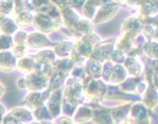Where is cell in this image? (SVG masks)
<instances>
[{
    "label": "cell",
    "mask_w": 158,
    "mask_h": 124,
    "mask_svg": "<svg viewBox=\"0 0 158 124\" xmlns=\"http://www.w3.org/2000/svg\"><path fill=\"white\" fill-rule=\"evenodd\" d=\"M106 85L102 80H96L89 76H86L82 81L85 98L84 103L89 104L102 100L107 93Z\"/></svg>",
    "instance_id": "obj_1"
},
{
    "label": "cell",
    "mask_w": 158,
    "mask_h": 124,
    "mask_svg": "<svg viewBox=\"0 0 158 124\" xmlns=\"http://www.w3.org/2000/svg\"><path fill=\"white\" fill-rule=\"evenodd\" d=\"M27 82V91L35 92H44L48 90L49 86V77L42 76L35 72H31L26 75Z\"/></svg>",
    "instance_id": "obj_2"
},
{
    "label": "cell",
    "mask_w": 158,
    "mask_h": 124,
    "mask_svg": "<svg viewBox=\"0 0 158 124\" xmlns=\"http://www.w3.org/2000/svg\"><path fill=\"white\" fill-rule=\"evenodd\" d=\"M45 105L47 106L53 119L60 116V113L62 109V91L57 90L51 92Z\"/></svg>",
    "instance_id": "obj_3"
},
{
    "label": "cell",
    "mask_w": 158,
    "mask_h": 124,
    "mask_svg": "<svg viewBox=\"0 0 158 124\" xmlns=\"http://www.w3.org/2000/svg\"><path fill=\"white\" fill-rule=\"evenodd\" d=\"M50 93L48 91L44 92H35V91H29L26 96L24 97V102L26 103L27 107L31 110H34L37 108L45 105Z\"/></svg>",
    "instance_id": "obj_4"
},
{
    "label": "cell",
    "mask_w": 158,
    "mask_h": 124,
    "mask_svg": "<svg viewBox=\"0 0 158 124\" xmlns=\"http://www.w3.org/2000/svg\"><path fill=\"white\" fill-rule=\"evenodd\" d=\"M94 109L88 104H80L74 111L72 114V119L76 124H82L93 119Z\"/></svg>",
    "instance_id": "obj_5"
},
{
    "label": "cell",
    "mask_w": 158,
    "mask_h": 124,
    "mask_svg": "<svg viewBox=\"0 0 158 124\" xmlns=\"http://www.w3.org/2000/svg\"><path fill=\"white\" fill-rule=\"evenodd\" d=\"M128 76H129L128 73L124 66H121L120 64L114 65L107 85L112 86H119L123 81H125L127 79Z\"/></svg>",
    "instance_id": "obj_6"
},
{
    "label": "cell",
    "mask_w": 158,
    "mask_h": 124,
    "mask_svg": "<svg viewBox=\"0 0 158 124\" xmlns=\"http://www.w3.org/2000/svg\"><path fill=\"white\" fill-rule=\"evenodd\" d=\"M17 61L13 53L8 51L0 52V71L11 72L16 68Z\"/></svg>",
    "instance_id": "obj_7"
},
{
    "label": "cell",
    "mask_w": 158,
    "mask_h": 124,
    "mask_svg": "<svg viewBox=\"0 0 158 124\" xmlns=\"http://www.w3.org/2000/svg\"><path fill=\"white\" fill-rule=\"evenodd\" d=\"M12 114L18 118L23 124H29L35 121L32 110L27 106H18L15 107L9 111Z\"/></svg>",
    "instance_id": "obj_8"
},
{
    "label": "cell",
    "mask_w": 158,
    "mask_h": 124,
    "mask_svg": "<svg viewBox=\"0 0 158 124\" xmlns=\"http://www.w3.org/2000/svg\"><path fill=\"white\" fill-rule=\"evenodd\" d=\"M130 103L128 104H121V105L116 106L110 111L111 117L113 118L114 121L116 123H119L123 120L126 119L130 113V107H131Z\"/></svg>",
    "instance_id": "obj_9"
},
{
    "label": "cell",
    "mask_w": 158,
    "mask_h": 124,
    "mask_svg": "<svg viewBox=\"0 0 158 124\" xmlns=\"http://www.w3.org/2000/svg\"><path fill=\"white\" fill-rule=\"evenodd\" d=\"M142 103L148 109H153L158 103L157 90L153 87H148L146 91L142 94Z\"/></svg>",
    "instance_id": "obj_10"
},
{
    "label": "cell",
    "mask_w": 158,
    "mask_h": 124,
    "mask_svg": "<svg viewBox=\"0 0 158 124\" xmlns=\"http://www.w3.org/2000/svg\"><path fill=\"white\" fill-rule=\"evenodd\" d=\"M35 64L36 62L34 61V59H32V58L22 57L17 62L16 68L21 73L28 75L31 72H34Z\"/></svg>",
    "instance_id": "obj_11"
},
{
    "label": "cell",
    "mask_w": 158,
    "mask_h": 124,
    "mask_svg": "<svg viewBox=\"0 0 158 124\" xmlns=\"http://www.w3.org/2000/svg\"><path fill=\"white\" fill-rule=\"evenodd\" d=\"M92 121L95 124H115L113 118L108 111L102 109H94Z\"/></svg>",
    "instance_id": "obj_12"
},
{
    "label": "cell",
    "mask_w": 158,
    "mask_h": 124,
    "mask_svg": "<svg viewBox=\"0 0 158 124\" xmlns=\"http://www.w3.org/2000/svg\"><path fill=\"white\" fill-rule=\"evenodd\" d=\"M66 76L53 71L51 76H49V86L48 91L49 92H53L57 90H60V87L63 86L66 81Z\"/></svg>",
    "instance_id": "obj_13"
},
{
    "label": "cell",
    "mask_w": 158,
    "mask_h": 124,
    "mask_svg": "<svg viewBox=\"0 0 158 124\" xmlns=\"http://www.w3.org/2000/svg\"><path fill=\"white\" fill-rule=\"evenodd\" d=\"M139 81V77L128 76L127 79L118 86L119 91L123 93L136 94V88Z\"/></svg>",
    "instance_id": "obj_14"
},
{
    "label": "cell",
    "mask_w": 158,
    "mask_h": 124,
    "mask_svg": "<svg viewBox=\"0 0 158 124\" xmlns=\"http://www.w3.org/2000/svg\"><path fill=\"white\" fill-rule=\"evenodd\" d=\"M32 112H33L34 118H35V121L42 122L53 120V118L52 117V115H51L50 112L48 109L47 106L45 105L37 108L35 109L32 110Z\"/></svg>",
    "instance_id": "obj_15"
},
{
    "label": "cell",
    "mask_w": 158,
    "mask_h": 124,
    "mask_svg": "<svg viewBox=\"0 0 158 124\" xmlns=\"http://www.w3.org/2000/svg\"><path fill=\"white\" fill-rule=\"evenodd\" d=\"M102 66L97 62H91L87 65L85 72L88 76L96 80H101Z\"/></svg>",
    "instance_id": "obj_16"
},
{
    "label": "cell",
    "mask_w": 158,
    "mask_h": 124,
    "mask_svg": "<svg viewBox=\"0 0 158 124\" xmlns=\"http://www.w3.org/2000/svg\"><path fill=\"white\" fill-rule=\"evenodd\" d=\"M12 51L14 56L22 58L24 55L26 54L27 49H26V47L23 44L19 42V43H16L12 46Z\"/></svg>",
    "instance_id": "obj_17"
},
{
    "label": "cell",
    "mask_w": 158,
    "mask_h": 124,
    "mask_svg": "<svg viewBox=\"0 0 158 124\" xmlns=\"http://www.w3.org/2000/svg\"><path fill=\"white\" fill-rule=\"evenodd\" d=\"M12 47V39L7 36H0V50L7 51Z\"/></svg>",
    "instance_id": "obj_18"
},
{
    "label": "cell",
    "mask_w": 158,
    "mask_h": 124,
    "mask_svg": "<svg viewBox=\"0 0 158 124\" xmlns=\"http://www.w3.org/2000/svg\"><path fill=\"white\" fill-rule=\"evenodd\" d=\"M53 121L56 124H76L74 120L72 119V118L65 114L60 115L57 118H54Z\"/></svg>",
    "instance_id": "obj_19"
},
{
    "label": "cell",
    "mask_w": 158,
    "mask_h": 124,
    "mask_svg": "<svg viewBox=\"0 0 158 124\" xmlns=\"http://www.w3.org/2000/svg\"><path fill=\"white\" fill-rule=\"evenodd\" d=\"M17 86L20 90H27V82L26 77H21L19 80H17Z\"/></svg>",
    "instance_id": "obj_20"
},
{
    "label": "cell",
    "mask_w": 158,
    "mask_h": 124,
    "mask_svg": "<svg viewBox=\"0 0 158 124\" xmlns=\"http://www.w3.org/2000/svg\"><path fill=\"white\" fill-rule=\"evenodd\" d=\"M5 91H6L5 86L0 82V99L2 98V96H3V95L5 94Z\"/></svg>",
    "instance_id": "obj_21"
},
{
    "label": "cell",
    "mask_w": 158,
    "mask_h": 124,
    "mask_svg": "<svg viewBox=\"0 0 158 124\" xmlns=\"http://www.w3.org/2000/svg\"><path fill=\"white\" fill-rule=\"evenodd\" d=\"M117 124H133V123L130 122V120L126 118V119L123 120V121H121V122H120L119 123H117Z\"/></svg>",
    "instance_id": "obj_22"
},
{
    "label": "cell",
    "mask_w": 158,
    "mask_h": 124,
    "mask_svg": "<svg viewBox=\"0 0 158 124\" xmlns=\"http://www.w3.org/2000/svg\"><path fill=\"white\" fill-rule=\"evenodd\" d=\"M29 124H41V122H38V121H35H35L30 122V123H29Z\"/></svg>",
    "instance_id": "obj_23"
}]
</instances>
